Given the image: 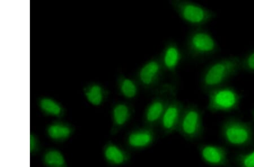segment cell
Returning a JSON list of instances; mask_svg holds the SVG:
<instances>
[{
    "label": "cell",
    "mask_w": 254,
    "mask_h": 167,
    "mask_svg": "<svg viewBox=\"0 0 254 167\" xmlns=\"http://www.w3.org/2000/svg\"><path fill=\"white\" fill-rule=\"evenodd\" d=\"M134 113V108L130 104L120 102L113 106L112 111L113 134L117 133L128 123Z\"/></svg>",
    "instance_id": "cell-13"
},
{
    "label": "cell",
    "mask_w": 254,
    "mask_h": 167,
    "mask_svg": "<svg viewBox=\"0 0 254 167\" xmlns=\"http://www.w3.org/2000/svg\"><path fill=\"white\" fill-rule=\"evenodd\" d=\"M199 156L204 164L214 167H230L229 152L224 146L213 144H201L198 146Z\"/></svg>",
    "instance_id": "cell-11"
},
{
    "label": "cell",
    "mask_w": 254,
    "mask_h": 167,
    "mask_svg": "<svg viewBox=\"0 0 254 167\" xmlns=\"http://www.w3.org/2000/svg\"><path fill=\"white\" fill-rule=\"evenodd\" d=\"M72 130L68 125L55 124L51 125L48 128L49 137L55 140H63L71 135Z\"/></svg>",
    "instance_id": "cell-17"
},
{
    "label": "cell",
    "mask_w": 254,
    "mask_h": 167,
    "mask_svg": "<svg viewBox=\"0 0 254 167\" xmlns=\"http://www.w3.org/2000/svg\"><path fill=\"white\" fill-rule=\"evenodd\" d=\"M104 156L106 162L113 166L124 165L130 160L128 152L112 142H109L105 146Z\"/></svg>",
    "instance_id": "cell-14"
},
{
    "label": "cell",
    "mask_w": 254,
    "mask_h": 167,
    "mask_svg": "<svg viewBox=\"0 0 254 167\" xmlns=\"http://www.w3.org/2000/svg\"><path fill=\"white\" fill-rule=\"evenodd\" d=\"M207 109L212 113H230L238 111L243 96L237 89L228 84L209 92Z\"/></svg>",
    "instance_id": "cell-7"
},
{
    "label": "cell",
    "mask_w": 254,
    "mask_h": 167,
    "mask_svg": "<svg viewBox=\"0 0 254 167\" xmlns=\"http://www.w3.org/2000/svg\"><path fill=\"white\" fill-rule=\"evenodd\" d=\"M45 164L48 167H67L64 158L59 151H49L44 157Z\"/></svg>",
    "instance_id": "cell-20"
},
{
    "label": "cell",
    "mask_w": 254,
    "mask_h": 167,
    "mask_svg": "<svg viewBox=\"0 0 254 167\" xmlns=\"http://www.w3.org/2000/svg\"><path fill=\"white\" fill-rule=\"evenodd\" d=\"M252 115L253 122V123H254V108L253 109V111L252 112Z\"/></svg>",
    "instance_id": "cell-23"
},
{
    "label": "cell",
    "mask_w": 254,
    "mask_h": 167,
    "mask_svg": "<svg viewBox=\"0 0 254 167\" xmlns=\"http://www.w3.org/2000/svg\"><path fill=\"white\" fill-rule=\"evenodd\" d=\"M185 106L177 96L171 100L159 125L158 128L163 136H170L178 132Z\"/></svg>",
    "instance_id": "cell-9"
},
{
    "label": "cell",
    "mask_w": 254,
    "mask_h": 167,
    "mask_svg": "<svg viewBox=\"0 0 254 167\" xmlns=\"http://www.w3.org/2000/svg\"><path fill=\"white\" fill-rule=\"evenodd\" d=\"M242 71L241 58L231 55L212 61L204 68L200 79V87L206 95L209 92L227 85Z\"/></svg>",
    "instance_id": "cell-1"
},
{
    "label": "cell",
    "mask_w": 254,
    "mask_h": 167,
    "mask_svg": "<svg viewBox=\"0 0 254 167\" xmlns=\"http://www.w3.org/2000/svg\"><path fill=\"white\" fill-rule=\"evenodd\" d=\"M117 86L120 94L128 100L136 99L141 89L136 80L124 75L118 77Z\"/></svg>",
    "instance_id": "cell-15"
},
{
    "label": "cell",
    "mask_w": 254,
    "mask_h": 167,
    "mask_svg": "<svg viewBox=\"0 0 254 167\" xmlns=\"http://www.w3.org/2000/svg\"><path fill=\"white\" fill-rule=\"evenodd\" d=\"M220 134L225 144L231 147L248 149L254 146L253 122L235 116L228 117L220 125Z\"/></svg>",
    "instance_id": "cell-3"
},
{
    "label": "cell",
    "mask_w": 254,
    "mask_h": 167,
    "mask_svg": "<svg viewBox=\"0 0 254 167\" xmlns=\"http://www.w3.org/2000/svg\"><path fill=\"white\" fill-rule=\"evenodd\" d=\"M242 70L254 74V48L241 58Z\"/></svg>",
    "instance_id": "cell-21"
},
{
    "label": "cell",
    "mask_w": 254,
    "mask_h": 167,
    "mask_svg": "<svg viewBox=\"0 0 254 167\" xmlns=\"http://www.w3.org/2000/svg\"><path fill=\"white\" fill-rule=\"evenodd\" d=\"M236 167H254V146L249 150L236 153L233 157Z\"/></svg>",
    "instance_id": "cell-18"
},
{
    "label": "cell",
    "mask_w": 254,
    "mask_h": 167,
    "mask_svg": "<svg viewBox=\"0 0 254 167\" xmlns=\"http://www.w3.org/2000/svg\"><path fill=\"white\" fill-rule=\"evenodd\" d=\"M178 87L176 83H167L160 90L154 94L152 99L147 105L142 117L143 125L155 129L158 128L168 105L177 96Z\"/></svg>",
    "instance_id": "cell-5"
},
{
    "label": "cell",
    "mask_w": 254,
    "mask_h": 167,
    "mask_svg": "<svg viewBox=\"0 0 254 167\" xmlns=\"http://www.w3.org/2000/svg\"><path fill=\"white\" fill-rule=\"evenodd\" d=\"M41 109L48 115L60 116L63 113V108L61 105L54 100L48 97H44L39 101Z\"/></svg>",
    "instance_id": "cell-19"
},
{
    "label": "cell",
    "mask_w": 254,
    "mask_h": 167,
    "mask_svg": "<svg viewBox=\"0 0 254 167\" xmlns=\"http://www.w3.org/2000/svg\"><path fill=\"white\" fill-rule=\"evenodd\" d=\"M220 51L217 40L203 27L191 28L184 43V53L187 58L195 62L211 58Z\"/></svg>",
    "instance_id": "cell-2"
},
{
    "label": "cell",
    "mask_w": 254,
    "mask_h": 167,
    "mask_svg": "<svg viewBox=\"0 0 254 167\" xmlns=\"http://www.w3.org/2000/svg\"><path fill=\"white\" fill-rule=\"evenodd\" d=\"M169 3L179 18L192 28L203 27L217 17L215 11L190 0H170Z\"/></svg>",
    "instance_id": "cell-4"
},
{
    "label": "cell",
    "mask_w": 254,
    "mask_h": 167,
    "mask_svg": "<svg viewBox=\"0 0 254 167\" xmlns=\"http://www.w3.org/2000/svg\"><path fill=\"white\" fill-rule=\"evenodd\" d=\"M178 132L188 141L194 142L203 135V113L197 105L185 106Z\"/></svg>",
    "instance_id": "cell-8"
},
{
    "label": "cell",
    "mask_w": 254,
    "mask_h": 167,
    "mask_svg": "<svg viewBox=\"0 0 254 167\" xmlns=\"http://www.w3.org/2000/svg\"><path fill=\"white\" fill-rule=\"evenodd\" d=\"M30 144L31 152H32V150H34L36 146L35 138L34 136L32 135V134H31L30 137Z\"/></svg>",
    "instance_id": "cell-22"
},
{
    "label": "cell",
    "mask_w": 254,
    "mask_h": 167,
    "mask_svg": "<svg viewBox=\"0 0 254 167\" xmlns=\"http://www.w3.org/2000/svg\"><path fill=\"white\" fill-rule=\"evenodd\" d=\"M184 56V51L173 40L165 43L159 55L166 75L173 77L174 80L177 78L179 69Z\"/></svg>",
    "instance_id": "cell-10"
},
{
    "label": "cell",
    "mask_w": 254,
    "mask_h": 167,
    "mask_svg": "<svg viewBox=\"0 0 254 167\" xmlns=\"http://www.w3.org/2000/svg\"><path fill=\"white\" fill-rule=\"evenodd\" d=\"M157 138V129L146 127L134 128L126 138V144L133 151H141L152 146Z\"/></svg>",
    "instance_id": "cell-12"
},
{
    "label": "cell",
    "mask_w": 254,
    "mask_h": 167,
    "mask_svg": "<svg viewBox=\"0 0 254 167\" xmlns=\"http://www.w3.org/2000/svg\"><path fill=\"white\" fill-rule=\"evenodd\" d=\"M166 75L158 55L143 63L137 69L134 79L143 91L154 95L167 83L165 81Z\"/></svg>",
    "instance_id": "cell-6"
},
{
    "label": "cell",
    "mask_w": 254,
    "mask_h": 167,
    "mask_svg": "<svg viewBox=\"0 0 254 167\" xmlns=\"http://www.w3.org/2000/svg\"><path fill=\"white\" fill-rule=\"evenodd\" d=\"M84 95L90 104L97 107L104 103L108 91L101 84H92L85 88Z\"/></svg>",
    "instance_id": "cell-16"
}]
</instances>
